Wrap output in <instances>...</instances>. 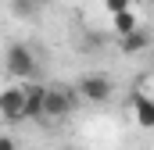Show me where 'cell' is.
Segmentation results:
<instances>
[{
    "mask_svg": "<svg viewBox=\"0 0 154 150\" xmlns=\"http://www.w3.org/2000/svg\"><path fill=\"white\" fill-rule=\"evenodd\" d=\"M4 68H7L11 79L29 82V79L39 75V61H36V54H32L29 43H11V46H7V57H4Z\"/></svg>",
    "mask_w": 154,
    "mask_h": 150,
    "instance_id": "cell-1",
    "label": "cell"
},
{
    "mask_svg": "<svg viewBox=\"0 0 154 150\" xmlns=\"http://www.w3.org/2000/svg\"><path fill=\"white\" fill-rule=\"evenodd\" d=\"M82 104L79 89L72 86H47V97H43V118H68Z\"/></svg>",
    "mask_w": 154,
    "mask_h": 150,
    "instance_id": "cell-2",
    "label": "cell"
},
{
    "mask_svg": "<svg viewBox=\"0 0 154 150\" xmlns=\"http://www.w3.org/2000/svg\"><path fill=\"white\" fill-rule=\"evenodd\" d=\"M79 97H82V104H108L111 100V82H108V75H100V72H90V75H82L79 79Z\"/></svg>",
    "mask_w": 154,
    "mask_h": 150,
    "instance_id": "cell-3",
    "label": "cell"
},
{
    "mask_svg": "<svg viewBox=\"0 0 154 150\" xmlns=\"http://www.w3.org/2000/svg\"><path fill=\"white\" fill-rule=\"evenodd\" d=\"M25 89L22 86H7L0 89V118L4 122H25Z\"/></svg>",
    "mask_w": 154,
    "mask_h": 150,
    "instance_id": "cell-4",
    "label": "cell"
},
{
    "mask_svg": "<svg viewBox=\"0 0 154 150\" xmlns=\"http://www.w3.org/2000/svg\"><path fill=\"white\" fill-rule=\"evenodd\" d=\"M22 89H25V118L29 122H36V118H43V97H47V86L43 82H36V79H29V82H22Z\"/></svg>",
    "mask_w": 154,
    "mask_h": 150,
    "instance_id": "cell-5",
    "label": "cell"
},
{
    "mask_svg": "<svg viewBox=\"0 0 154 150\" xmlns=\"http://www.w3.org/2000/svg\"><path fill=\"white\" fill-rule=\"evenodd\" d=\"M154 39H151V32L140 25V29H133V32H125V36H118V50L125 54V57H133V54H140V50H147Z\"/></svg>",
    "mask_w": 154,
    "mask_h": 150,
    "instance_id": "cell-6",
    "label": "cell"
},
{
    "mask_svg": "<svg viewBox=\"0 0 154 150\" xmlns=\"http://www.w3.org/2000/svg\"><path fill=\"white\" fill-rule=\"evenodd\" d=\"M133 118L140 129H154V97H133Z\"/></svg>",
    "mask_w": 154,
    "mask_h": 150,
    "instance_id": "cell-7",
    "label": "cell"
},
{
    "mask_svg": "<svg viewBox=\"0 0 154 150\" xmlns=\"http://www.w3.org/2000/svg\"><path fill=\"white\" fill-rule=\"evenodd\" d=\"M111 22H115V36H125V32H133V29H140V22H136V11L133 7H122L111 14Z\"/></svg>",
    "mask_w": 154,
    "mask_h": 150,
    "instance_id": "cell-8",
    "label": "cell"
},
{
    "mask_svg": "<svg viewBox=\"0 0 154 150\" xmlns=\"http://www.w3.org/2000/svg\"><path fill=\"white\" fill-rule=\"evenodd\" d=\"M14 11H18V14H22V18H36V4H29V0H14Z\"/></svg>",
    "mask_w": 154,
    "mask_h": 150,
    "instance_id": "cell-9",
    "label": "cell"
},
{
    "mask_svg": "<svg viewBox=\"0 0 154 150\" xmlns=\"http://www.w3.org/2000/svg\"><path fill=\"white\" fill-rule=\"evenodd\" d=\"M104 7L115 14V11H122V7H133V0H104Z\"/></svg>",
    "mask_w": 154,
    "mask_h": 150,
    "instance_id": "cell-10",
    "label": "cell"
},
{
    "mask_svg": "<svg viewBox=\"0 0 154 150\" xmlns=\"http://www.w3.org/2000/svg\"><path fill=\"white\" fill-rule=\"evenodd\" d=\"M0 150H18V147H14V140H11V136H4V132H0Z\"/></svg>",
    "mask_w": 154,
    "mask_h": 150,
    "instance_id": "cell-11",
    "label": "cell"
},
{
    "mask_svg": "<svg viewBox=\"0 0 154 150\" xmlns=\"http://www.w3.org/2000/svg\"><path fill=\"white\" fill-rule=\"evenodd\" d=\"M29 4H36V7H43V4H50V0H29Z\"/></svg>",
    "mask_w": 154,
    "mask_h": 150,
    "instance_id": "cell-12",
    "label": "cell"
},
{
    "mask_svg": "<svg viewBox=\"0 0 154 150\" xmlns=\"http://www.w3.org/2000/svg\"><path fill=\"white\" fill-rule=\"evenodd\" d=\"M147 4H154V0H147Z\"/></svg>",
    "mask_w": 154,
    "mask_h": 150,
    "instance_id": "cell-13",
    "label": "cell"
},
{
    "mask_svg": "<svg viewBox=\"0 0 154 150\" xmlns=\"http://www.w3.org/2000/svg\"><path fill=\"white\" fill-rule=\"evenodd\" d=\"M151 57H154V50H151Z\"/></svg>",
    "mask_w": 154,
    "mask_h": 150,
    "instance_id": "cell-14",
    "label": "cell"
}]
</instances>
